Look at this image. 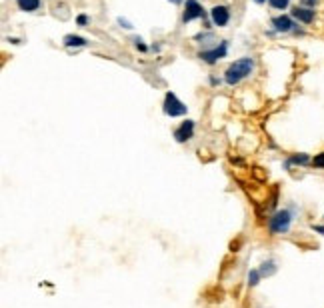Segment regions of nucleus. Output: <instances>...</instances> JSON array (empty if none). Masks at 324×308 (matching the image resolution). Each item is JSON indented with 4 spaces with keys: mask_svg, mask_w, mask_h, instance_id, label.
<instances>
[{
    "mask_svg": "<svg viewBox=\"0 0 324 308\" xmlns=\"http://www.w3.org/2000/svg\"><path fill=\"white\" fill-rule=\"evenodd\" d=\"M62 42H64V46H66V48H82V46H86V44H88V40H86V38L78 36V34H66Z\"/></svg>",
    "mask_w": 324,
    "mask_h": 308,
    "instance_id": "obj_10",
    "label": "nucleus"
},
{
    "mask_svg": "<svg viewBox=\"0 0 324 308\" xmlns=\"http://www.w3.org/2000/svg\"><path fill=\"white\" fill-rule=\"evenodd\" d=\"M136 48H138L140 52H146V46H144V44H142L140 40H136Z\"/></svg>",
    "mask_w": 324,
    "mask_h": 308,
    "instance_id": "obj_20",
    "label": "nucleus"
},
{
    "mask_svg": "<svg viewBox=\"0 0 324 308\" xmlns=\"http://www.w3.org/2000/svg\"><path fill=\"white\" fill-rule=\"evenodd\" d=\"M308 162H310V156H308V154H294V156H290V158H288L286 166H290V164L304 166V164H308Z\"/></svg>",
    "mask_w": 324,
    "mask_h": 308,
    "instance_id": "obj_13",
    "label": "nucleus"
},
{
    "mask_svg": "<svg viewBox=\"0 0 324 308\" xmlns=\"http://www.w3.org/2000/svg\"><path fill=\"white\" fill-rule=\"evenodd\" d=\"M162 110H164V114L170 116V118H176V116H184L186 114V104L178 100V96L174 92H166L164 96V106H162Z\"/></svg>",
    "mask_w": 324,
    "mask_h": 308,
    "instance_id": "obj_3",
    "label": "nucleus"
},
{
    "mask_svg": "<svg viewBox=\"0 0 324 308\" xmlns=\"http://www.w3.org/2000/svg\"><path fill=\"white\" fill-rule=\"evenodd\" d=\"M204 16V10L202 6L198 4V0H186V8H184V14H182V22H190L194 18H202Z\"/></svg>",
    "mask_w": 324,
    "mask_h": 308,
    "instance_id": "obj_5",
    "label": "nucleus"
},
{
    "mask_svg": "<svg viewBox=\"0 0 324 308\" xmlns=\"http://www.w3.org/2000/svg\"><path fill=\"white\" fill-rule=\"evenodd\" d=\"M226 54H228V42L222 40V42L216 44L214 48H210V50H202V52H198V58L204 60L206 64H216V62L222 60Z\"/></svg>",
    "mask_w": 324,
    "mask_h": 308,
    "instance_id": "obj_4",
    "label": "nucleus"
},
{
    "mask_svg": "<svg viewBox=\"0 0 324 308\" xmlns=\"http://www.w3.org/2000/svg\"><path fill=\"white\" fill-rule=\"evenodd\" d=\"M258 270H260L262 276H272V274L278 270V266H276V262H274V260H266V262L260 264V268H258Z\"/></svg>",
    "mask_w": 324,
    "mask_h": 308,
    "instance_id": "obj_12",
    "label": "nucleus"
},
{
    "mask_svg": "<svg viewBox=\"0 0 324 308\" xmlns=\"http://www.w3.org/2000/svg\"><path fill=\"white\" fill-rule=\"evenodd\" d=\"M16 4L24 12H34L40 8V0H16Z\"/></svg>",
    "mask_w": 324,
    "mask_h": 308,
    "instance_id": "obj_11",
    "label": "nucleus"
},
{
    "mask_svg": "<svg viewBox=\"0 0 324 308\" xmlns=\"http://www.w3.org/2000/svg\"><path fill=\"white\" fill-rule=\"evenodd\" d=\"M118 24H120V26H124V28H128V30L132 28V24L128 22V20H124V18H118Z\"/></svg>",
    "mask_w": 324,
    "mask_h": 308,
    "instance_id": "obj_19",
    "label": "nucleus"
},
{
    "mask_svg": "<svg viewBox=\"0 0 324 308\" xmlns=\"http://www.w3.org/2000/svg\"><path fill=\"white\" fill-rule=\"evenodd\" d=\"M254 70V60L250 56H244V58H240L236 62H232L228 68H226L224 72V80H226V84H230V86H236L238 82H242L244 78H248Z\"/></svg>",
    "mask_w": 324,
    "mask_h": 308,
    "instance_id": "obj_1",
    "label": "nucleus"
},
{
    "mask_svg": "<svg viewBox=\"0 0 324 308\" xmlns=\"http://www.w3.org/2000/svg\"><path fill=\"white\" fill-rule=\"evenodd\" d=\"M314 10H310V8H306V6H296L294 10H292V18H296L298 22H302V24H310L312 20H314Z\"/></svg>",
    "mask_w": 324,
    "mask_h": 308,
    "instance_id": "obj_9",
    "label": "nucleus"
},
{
    "mask_svg": "<svg viewBox=\"0 0 324 308\" xmlns=\"http://www.w3.org/2000/svg\"><path fill=\"white\" fill-rule=\"evenodd\" d=\"M170 2H180V0H170Z\"/></svg>",
    "mask_w": 324,
    "mask_h": 308,
    "instance_id": "obj_23",
    "label": "nucleus"
},
{
    "mask_svg": "<svg viewBox=\"0 0 324 308\" xmlns=\"http://www.w3.org/2000/svg\"><path fill=\"white\" fill-rule=\"evenodd\" d=\"M272 26H274L276 32H290L294 28V20L290 18V16H286V14H280V16H274V18H272Z\"/></svg>",
    "mask_w": 324,
    "mask_h": 308,
    "instance_id": "obj_8",
    "label": "nucleus"
},
{
    "mask_svg": "<svg viewBox=\"0 0 324 308\" xmlns=\"http://www.w3.org/2000/svg\"><path fill=\"white\" fill-rule=\"evenodd\" d=\"M302 4H304L306 8H314V6L318 4V0H302Z\"/></svg>",
    "mask_w": 324,
    "mask_h": 308,
    "instance_id": "obj_18",
    "label": "nucleus"
},
{
    "mask_svg": "<svg viewBox=\"0 0 324 308\" xmlns=\"http://www.w3.org/2000/svg\"><path fill=\"white\" fill-rule=\"evenodd\" d=\"M254 2H256V4H264V2H266V0H254Z\"/></svg>",
    "mask_w": 324,
    "mask_h": 308,
    "instance_id": "obj_22",
    "label": "nucleus"
},
{
    "mask_svg": "<svg viewBox=\"0 0 324 308\" xmlns=\"http://www.w3.org/2000/svg\"><path fill=\"white\" fill-rule=\"evenodd\" d=\"M192 134H194V120H186V122H182V124L174 130V138H176V142H186V140L192 138Z\"/></svg>",
    "mask_w": 324,
    "mask_h": 308,
    "instance_id": "obj_7",
    "label": "nucleus"
},
{
    "mask_svg": "<svg viewBox=\"0 0 324 308\" xmlns=\"http://www.w3.org/2000/svg\"><path fill=\"white\" fill-rule=\"evenodd\" d=\"M312 164H314L316 168H324V152H320V154H316V156L312 158Z\"/></svg>",
    "mask_w": 324,
    "mask_h": 308,
    "instance_id": "obj_16",
    "label": "nucleus"
},
{
    "mask_svg": "<svg viewBox=\"0 0 324 308\" xmlns=\"http://www.w3.org/2000/svg\"><path fill=\"white\" fill-rule=\"evenodd\" d=\"M260 278H262L260 270H250V272H248V284H250V286H256L258 282H260Z\"/></svg>",
    "mask_w": 324,
    "mask_h": 308,
    "instance_id": "obj_14",
    "label": "nucleus"
},
{
    "mask_svg": "<svg viewBox=\"0 0 324 308\" xmlns=\"http://www.w3.org/2000/svg\"><path fill=\"white\" fill-rule=\"evenodd\" d=\"M268 4L272 8H276V10H284L290 4V0H268Z\"/></svg>",
    "mask_w": 324,
    "mask_h": 308,
    "instance_id": "obj_15",
    "label": "nucleus"
},
{
    "mask_svg": "<svg viewBox=\"0 0 324 308\" xmlns=\"http://www.w3.org/2000/svg\"><path fill=\"white\" fill-rule=\"evenodd\" d=\"M290 226H292V212H290V210H276V212L268 218V228L272 234L288 232Z\"/></svg>",
    "mask_w": 324,
    "mask_h": 308,
    "instance_id": "obj_2",
    "label": "nucleus"
},
{
    "mask_svg": "<svg viewBox=\"0 0 324 308\" xmlns=\"http://www.w3.org/2000/svg\"><path fill=\"white\" fill-rule=\"evenodd\" d=\"M312 228H314L318 234H324V226H312Z\"/></svg>",
    "mask_w": 324,
    "mask_h": 308,
    "instance_id": "obj_21",
    "label": "nucleus"
},
{
    "mask_svg": "<svg viewBox=\"0 0 324 308\" xmlns=\"http://www.w3.org/2000/svg\"><path fill=\"white\" fill-rule=\"evenodd\" d=\"M210 18H212V22L218 28H222V26H226L230 22V10L226 6H222V4H218V6H214L212 10H210Z\"/></svg>",
    "mask_w": 324,
    "mask_h": 308,
    "instance_id": "obj_6",
    "label": "nucleus"
},
{
    "mask_svg": "<svg viewBox=\"0 0 324 308\" xmlns=\"http://www.w3.org/2000/svg\"><path fill=\"white\" fill-rule=\"evenodd\" d=\"M76 24H78V26H86V24H88V16H86V14H80L78 18H76Z\"/></svg>",
    "mask_w": 324,
    "mask_h": 308,
    "instance_id": "obj_17",
    "label": "nucleus"
}]
</instances>
